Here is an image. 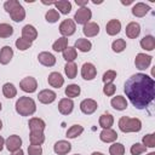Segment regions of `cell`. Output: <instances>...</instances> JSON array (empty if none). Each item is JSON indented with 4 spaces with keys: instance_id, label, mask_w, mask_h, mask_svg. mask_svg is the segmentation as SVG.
Instances as JSON below:
<instances>
[{
    "instance_id": "1",
    "label": "cell",
    "mask_w": 155,
    "mask_h": 155,
    "mask_svg": "<svg viewBox=\"0 0 155 155\" xmlns=\"http://www.w3.org/2000/svg\"><path fill=\"white\" fill-rule=\"evenodd\" d=\"M124 92L128 101L137 109L150 105L155 97V81L147 74L137 73L130 76L124 86Z\"/></svg>"
},
{
    "instance_id": "2",
    "label": "cell",
    "mask_w": 155,
    "mask_h": 155,
    "mask_svg": "<svg viewBox=\"0 0 155 155\" xmlns=\"http://www.w3.org/2000/svg\"><path fill=\"white\" fill-rule=\"evenodd\" d=\"M16 111L21 116H30L36 111V103L28 96H22L16 102Z\"/></svg>"
},
{
    "instance_id": "3",
    "label": "cell",
    "mask_w": 155,
    "mask_h": 155,
    "mask_svg": "<svg viewBox=\"0 0 155 155\" xmlns=\"http://www.w3.org/2000/svg\"><path fill=\"white\" fill-rule=\"evenodd\" d=\"M119 128L124 133H131V132H139L142 130V121L137 117H128V116H121L119 119Z\"/></svg>"
},
{
    "instance_id": "4",
    "label": "cell",
    "mask_w": 155,
    "mask_h": 155,
    "mask_svg": "<svg viewBox=\"0 0 155 155\" xmlns=\"http://www.w3.org/2000/svg\"><path fill=\"white\" fill-rule=\"evenodd\" d=\"M91 18H92V11H91L87 6H85V7H79V8L76 10V12H75L73 19H74L75 23L85 25L86 23L90 22Z\"/></svg>"
},
{
    "instance_id": "5",
    "label": "cell",
    "mask_w": 155,
    "mask_h": 155,
    "mask_svg": "<svg viewBox=\"0 0 155 155\" xmlns=\"http://www.w3.org/2000/svg\"><path fill=\"white\" fill-rule=\"evenodd\" d=\"M19 87L23 92L27 93H34L38 88V81L33 76H25L19 81Z\"/></svg>"
},
{
    "instance_id": "6",
    "label": "cell",
    "mask_w": 155,
    "mask_h": 155,
    "mask_svg": "<svg viewBox=\"0 0 155 155\" xmlns=\"http://www.w3.org/2000/svg\"><path fill=\"white\" fill-rule=\"evenodd\" d=\"M59 33L62 34L63 38H69L71 36L75 30H76V25H75V22L73 19H64L63 22H61L59 24Z\"/></svg>"
},
{
    "instance_id": "7",
    "label": "cell",
    "mask_w": 155,
    "mask_h": 155,
    "mask_svg": "<svg viewBox=\"0 0 155 155\" xmlns=\"http://www.w3.org/2000/svg\"><path fill=\"white\" fill-rule=\"evenodd\" d=\"M153 61V57L150 54H145V53H137L136 58H134V65L137 69L139 70H145L150 67Z\"/></svg>"
},
{
    "instance_id": "8",
    "label": "cell",
    "mask_w": 155,
    "mask_h": 155,
    "mask_svg": "<svg viewBox=\"0 0 155 155\" xmlns=\"http://www.w3.org/2000/svg\"><path fill=\"white\" fill-rule=\"evenodd\" d=\"M81 76L84 80H93L97 76V68L94 67L93 63L86 62L81 67Z\"/></svg>"
},
{
    "instance_id": "9",
    "label": "cell",
    "mask_w": 155,
    "mask_h": 155,
    "mask_svg": "<svg viewBox=\"0 0 155 155\" xmlns=\"http://www.w3.org/2000/svg\"><path fill=\"white\" fill-rule=\"evenodd\" d=\"M98 108V104L94 99L92 98H86L80 103V110L85 114V115H91L93 114Z\"/></svg>"
},
{
    "instance_id": "10",
    "label": "cell",
    "mask_w": 155,
    "mask_h": 155,
    "mask_svg": "<svg viewBox=\"0 0 155 155\" xmlns=\"http://www.w3.org/2000/svg\"><path fill=\"white\" fill-rule=\"evenodd\" d=\"M56 98H57L56 92L52 91V90H48V88H45V90L40 91L39 94H38V99L42 104H51L56 101Z\"/></svg>"
},
{
    "instance_id": "11",
    "label": "cell",
    "mask_w": 155,
    "mask_h": 155,
    "mask_svg": "<svg viewBox=\"0 0 155 155\" xmlns=\"http://www.w3.org/2000/svg\"><path fill=\"white\" fill-rule=\"evenodd\" d=\"M5 145H6V149L11 153L21 149L22 147V138L18 136V134H11L6 140H5Z\"/></svg>"
},
{
    "instance_id": "12",
    "label": "cell",
    "mask_w": 155,
    "mask_h": 155,
    "mask_svg": "<svg viewBox=\"0 0 155 155\" xmlns=\"http://www.w3.org/2000/svg\"><path fill=\"white\" fill-rule=\"evenodd\" d=\"M73 109H74V102H73V99L65 97V98H62L58 102V111L62 115H69V114H71Z\"/></svg>"
},
{
    "instance_id": "13",
    "label": "cell",
    "mask_w": 155,
    "mask_h": 155,
    "mask_svg": "<svg viewBox=\"0 0 155 155\" xmlns=\"http://www.w3.org/2000/svg\"><path fill=\"white\" fill-rule=\"evenodd\" d=\"M47 82L51 87H54V88H59L64 85V78L62 76L61 73L58 71H52L48 74L47 76Z\"/></svg>"
},
{
    "instance_id": "14",
    "label": "cell",
    "mask_w": 155,
    "mask_h": 155,
    "mask_svg": "<svg viewBox=\"0 0 155 155\" xmlns=\"http://www.w3.org/2000/svg\"><path fill=\"white\" fill-rule=\"evenodd\" d=\"M38 61L40 64L45 65V67H53L56 64V57L47 51H42L38 54Z\"/></svg>"
},
{
    "instance_id": "15",
    "label": "cell",
    "mask_w": 155,
    "mask_h": 155,
    "mask_svg": "<svg viewBox=\"0 0 155 155\" xmlns=\"http://www.w3.org/2000/svg\"><path fill=\"white\" fill-rule=\"evenodd\" d=\"M70 150H71V144L68 140H65V139L58 140L53 145V151L57 155H67Z\"/></svg>"
},
{
    "instance_id": "16",
    "label": "cell",
    "mask_w": 155,
    "mask_h": 155,
    "mask_svg": "<svg viewBox=\"0 0 155 155\" xmlns=\"http://www.w3.org/2000/svg\"><path fill=\"white\" fill-rule=\"evenodd\" d=\"M8 15H10V17H11L12 21H15V22H22V21L25 18V10H24V7L18 2V4L8 12Z\"/></svg>"
},
{
    "instance_id": "17",
    "label": "cell",
    "mask_w": 155,
    "mask_h": 155,
    "mask_svg": "<svg viewBox=\"0 0 155 155\" xmlns=\"http://www.w3.org/2000/svg\"><path fill=\"white\" fill-rule=\"evenodd\" d=\"M82 33L86 38H93L99 34V25L96 22H88L84 25Z\"/></svg>"
},
{
    "instance_id": "18",
    "label": "cell",
    "mask_w": 155,
    "mask_h": 155,
    "mask_svg": "<svg viewBox=\"0 0 155 155\" xmlns=\"http://www.w3.org/2000/svg\"><path fill=\"white\" fill-rule=\"evenodd\" d=\"M150 10V6L148 4H144V2H136L133 6H132V15L134 17H144Z\"/></svg>"
},
{
    "instance_id": "19",
    "label": "cell",
    "mask_w": 155,
    "mask_h": 155,
    "mask_svg": "<svg viewBox=\"0 0 155 155\" xmlns=\"http://www.w3.org/2000/svg\"><path fill=\"white\" fill-rule=\"evenodd\" d=\"M99 139L104 143H114L117 139V133L111 128H104L99 133Z\"/></svg>"
},
{
    "instance_id": "20",
    "label": "cell",
    "mask_w": 155,
    "mask_h": 155,
    "mask_svg": "<svg viewBox=\"0 0 155 155\" xmlns=\"http://www.w3.org/2000/svg\"><path fill=\"white\" fill-rule=\"evenodd\" d=\"M120 30H121V22L119 19H115V18L114 19H110L107 23V25H105V31L110 36H114V35L119 34Z\"/></svg>"
},
{
    "instance_id": "21",
    "label": "cell",
    "mask_w": 155,
    "mask_h": 155,
    "mask_svg": "<svg viewBox=\"0 0 155 155\" xmlns=\"http://www.w3.org/2000/svg\"><path fill=\"white\" fill-rule=\"evenodd\" d=\"M22 38L29 40V41H34L36 38H38V30L34 25L31 24H25L23 28H22Z\"/></svg>"
},
{
    "instance_id": "22",
    "label": "cell",
    "mask_w": 155,
    "mask_h": 155,
    "mask_svg": "<svg viewBox=\"0 0 155 155\" xmlns=\"http://www.w3.org/2000/svg\"><path fill=\"white\" fill-rule=\"evenodd\" d=\"M13 57V50L11 46H4L1 50H0V64L2 65H6L11 62Z\"/></svg>"
},
{
    "instance_id": "23",
    "label": "cell",
    "mask_w": 155,
    "mask_h": 155,
    "mask_svg": "<svg viewBox=\"0 0 155 155\" xmlns=\"http://www.w3.org/2000/svg\"><path fill=\"white\" fill-rule=\"evenodd\" d=\"M140 34V25L137 22H130L126 25V36L130 39H136Z\"/></svg>"
},
{
    "instance_id": "24",
    "label": "cell",
    "mask_w": 155,
    "mask_h": 155,
    "mask_svg": "<svg viewBox=\"0 0 155 155\" xmlns=\"http://www.w3.org/2000/svg\"><path fill=\"white\" fill-rule=\"evenodd\" d=\"M110 104H111V107L115 110H119V111L125 110L127 108V105H128L127 101H126V98L124 96H115V97H113L111 101H110Z\"/></svg>"
},
{
    "instance_id": "25",
    "label": "cell",
    "mask_w": 155,
    "mask_h": 155,
    "mask_svg": "<svg viewBox=\"0 0 155 155\" xmlns=\"http://www.w3.org/2000/svg\"><path fill=\"white\" fill-rule=\"evenodd\" d=\"M74 47L78 48L80 52H90L92 48V42L86 38H79L75 41Z\"/></svg>"
},
{
    "instance_id": "26",
    "label": "cell",
    "mask_w": 155,
    "mask_h": 155,
    "mask_svg": "<svg viewBox=\"0 0 155 155\" xmlns=\"http://www.w3.org/2000/svg\"><path fill=\"white\" fill-rule=\"evenodd\" d=\"M28 126H29V130L30 131H40V132H44V130L46 127V124L40 117H31L29 120V122H28Z\"/></svg>"
},
{
    "instance_id": "27",
    "label": "cell",
    "mask_w": 155,
    "mask_h": 155,
    "mask_svg": "<svg viewBox=\"0 0 155 155\" xmlns=\"http://www.w3.org/2000/svg\"><path fill=\"white\" fill-rule=\"evenodd\" d=\"M56 10H58L59 13L62 15H68L71 11V2L69 0H59L53 2Z\"/></svg>"
},
{
    "instance_id": "28",
    "label": "cell",
    "mask_w": 155,
    "mask_h": 155,
    "mask_svg": "<svg viewBox=\"0 0 155 155\" xmlns=\"http://www.w3.org/2000/svg\"><path fill=\"white\" fill-rule=\"evenodd\" d=\"M98 124L103 130L104 128H111V126L114 125V116L109 113H104L99 116Z\"/></svg>"
},
{
    "instance_id": "29",
    "label": "cell",
    "mask_w": 155,
    "mask_h": 155,
    "mask_svg": "<svg viewBox=\"0 0 155 155\" xmlns=\"http://www.w3.org/2000/svg\"><path fill=\"white\" fill-rule=\"evenodd\" d=\"M139 45L145 51H153L155 48V38L153 35H145L143 39H140Z\"/></svg>"
},
{
    "instance_id": "30",
    "label": "cell",
    "mask_w": 155,
    "mask_h": 155,
    "mask_svg": "<svg viewBox=\"0 0 155 155\" xmlns=\"http://www.w3.org/2000/svg\"><path fill=\"white\" fill-rule=\"evenodd\" d=\"M29 140L31 145H41L45 142V134L40 131H30Z\"/></svg>"
},
{
    "instance_id": "31",
    "label": "cell",
    "mask_w": 155,
    "mask_h": 155,
    "mask_svg": "<svg viewBox=\"0 0 155 155\" xmlns=\"http://www.w3.org/2000/svg\"><path fill=\"white\" fill-rule=\"evenodd\" d=\"M82 132H84V127H82L81 125L75 124V125H71V126L67 130L65 136H67V138H69V139H74V138L79 137V136H81Z\"/></svg>"
},
{
    "instance_id": "32",
    "label": "cell",
    "mask_w": 155,
    "mask_h": 155,
    "mask_svg": "<svg viewBox=\"0 0 155 155\" xmlns=\"http://www.w3.org/2000/svg\"><path fill=\"white\" fill-rule=\"evenodd\" d=\"M64 93H65L67 98L73 99V98L78 97V96L81 93V88H80V86H79L78 84H70V85H68V86L65 87Z\"/></svg>"
},
{
    "instance_id": "33",
    "label": "cell",
    "mask_w": 155,
    "mask_h": 155,
    "mask_svg": "<svg viewBox=\"0 0 155 155\" xmlns=\"http://www.w3.org/2000/svg\"><path fill=\"white\" fill-rule=\"evenodd\" d=\"M68 41L69 39L68 38H58L53 44H52V50L56 51V52H63L67 47H68Z\"/></svg>"
},
{
    "instance_id": "34",
    "label": "cell",
    "mask_w": 155,
    "mask_h": 155,
    "mask_svg": "<svg viewBox=\"0 0 155 155\" xmlns=\"http://www.w3.org/2000/svg\"><path fill=\"white\" fill-rule=\"evenodd\" d=\"M2 94H4L6 98L11 99V98H13V97L17 96V88L15 87L13 84L6 82V84H4V86H2Z\"/></svg>"
},
{
    "instance_id": "35",
    "label": "cell",
    "mask_w": 155,
    "mask_h": 155,
    "mask_svg": "<svg viewBox=\"0 0 155 155\" xmlns=\"http://www.w3.org/2000/svg\"><path fill=\"white\" fill-rule=\"evenodd\" d=\"M62 54H63V58L67 62H74L76 59V57H78V51H76V48L74 46H68L62 52Z\"/></svg>"
},
{
    "instance_id": "36",
    "label": "cell",
    "mask_w": 155,
    "mask_h": 155,
    "mask_svg": "<svg viewBox=\"0 0 155 155\" xmlns=\"http://www.w3.org/2000/svg\"><path fill=\"white\" fill-rule=\"evenodd\" d=\"M64 73L68 79H75L78 74V65L74 62H67V64L64 65Z\"/></svg>"
},
{
    "instance_id": "37",
    "label": "cell",
    "mask_w": 155,
    "mask_h": 155,
    "mask_svg": "<svg viewBox=\"0 0 155 155\" xmlns=\"http://www.w3.org/2000/svg\"><path fill=\"white\" fill-rule=\"evenodd\" d=\"M13 34V27L8 23H0V38L6 39Z\"/></svg>"
},
{
    "instance_id": "38",
    "label": "cell",
    "mask_w": 155,
    "mask_h": 155,
    "mask_svg": "<svg viewBox=\"0 0 155 155\" xmlns=\"http://www.w3.org/2000/svg\"><path fill=\"white\" fill-rule=\"evenodd\" d=\"M109 154L110 155H125V147H124V144L114 142L109 147Z\"/></svg>"
},
{
    "instance_id": "39",
    "label": "cell",
    "mask_w": 155,
    "mask_h": 155,
    "mask_svg": "<svg viewBox=\"0 0 155 155\" xmlns=\"http://www.w3.org/2000/svg\"><path fill=\"white\" fill-rule=\"evenodd\" d=\"M126 46H127V44H126V41L124 39H116L111 44V50L115 53H121L122 51H125Z\"/></svg>"
},
{
    "instance_id": "40",
    "label": "cell",
    "mask_w": 155,
    "mask_h": 155,
    "mask_svg": "<svg viewBox=\"0 0 155 155\" xmlns=\"http://www.w3.org/2000/svg\"><path fill=\"white\" fill-rule=\"evenodd\" d=\"M59 17H61V15H59V12H58L56 8H50V10L45 13V19H46L48 23H56V22H58Z\"/></svg>"
},
{
    "instance_id": "41",
    "label": "cell",
    "mask_w": 155,
    "mask_h": 155,
    "mask_svg": "<svg viewBox=\"0 0 155 155\" xmlns=\"http://www.w3.org/2000/svg\"><path fill=\"white\" fill-rule=\"evenodd\" d=\"M31 41H29V40H27V39H24V38H18L17 40H16V42H15V45H16V47L19 50V51H27L28 48H30L31 47Z\"/></svg>"
},
{
    "instance_id": "42",
    "label": "cell",
    "mask_w": 155,
    "mask_h": 155,
    "mask_svg": "<svg viewBox=\"0 0 155 155\" xmlns=\"http://www.w3.org/2000/svg\"><path fill=\"white\" fill-rule=\"evenodd\" d=\"M142 144L145 148H155V134L154 133H148L143 137Z\"/></svg>"
},
{
    "instance_id": "43",
    "label": "cell",
    "mask_w": 155,
    "mask_h": 155,
    "mask_svg": "<svg viewBox=\"0 0 155 155\" xmlns=\"http://www.w3.org/2000/svg\"><path fill=\"white\" fill-rule=\"evenodd\" d=\"M130 151H131L132 155H140V154H143V153L147 151V148L142 143H134V144L131 145Z\"/></svg>"
},
{
    "instance_id": "44",
    "label": "cell",
    "mask_w": 155,
    "mask_h": 155,
    "mask_svg": "<svg viewBox=\"0 0 155 155\" xmlns=\"http://www.w3.org/2000/svg\"><path fill=\"white\" fill-rule=\"evenodd\" d=\"M116 76H117V74H116L115 70H107V71L103 74L102 80H103L104 84H108V82H113V81L116 79Z\"/></svg>"
},
{
    "instance_id": "45",
    "label": "cell",
    "mask_w": 155,
    "mask_h": 155,
    "mask_svg": "<svg viewBox=\"0 0 155 155\" xmlns=\"http://www.w3.org/2000/svg\"><path fill=\"white\" fill-rule=\"evenodd\" d=\"M115 91H116V86L113 84V82H108V84H104V87H103V93L108 97H111L115 94Z\"/></svg>"
},
{
    "instance_id": "46",
    "label": "cell",
    "mask_w": 155,
    "mask_h": 155,
    "mask_svg": "<svg viewBox=\"0 0 155 155\" xmlns=\"http://www.w3.org/2000/svg\"><path fill=\"white\" fill-rule=\"evenodd\" d=\"M28 155H42L41 145H29L28 147Z\"/></svg>"
},
{
    "instance_id": "47",
    "label": "cell",
    "mask_w": 155,
    "mask_h": 155,
    "mask_svg": "<svg viewBox=\"0 0 155 155\" xmlns=\"http://www.w3.org/2000/svg\"><path fill=\"white\" fill-rule=\"evenodd\" d=\"M18 2H19V1H17V0H7V1H5V2H4V8H5V11L8 13Z\"/></svg>"
},
{
    "instance_id": "48",
    "label": "cell",
    "mask_w": 155,
    "mask_h": 155,
    "mask_svg": "<svg viewBox=\"0 0 155 155\" xmlns=\"http://www.w3.org/2000/svg\"><path fill=\"white\" fill-rule=\"evenodd\" d=\"M75 4L80 7H85V6H87L88 0H75Z\"/></svg>"
},
{
    "instance_id": "49",
    "label": "cell",
    "mask_w": 155,
    "mask_h": 155,
    "mask_svg": "<svg viewBox=\"0 0 155 155\" xmlns=\"http://www.w3.org/2000/svg\"><path fill=\"white\" fill-rule=\"evenodd\" d=\"M11 155H24V151H23L22 149H18V150H16V151L11 153Z\"/></svg>"
},
{
    "instance_id": "50",
    "label": "cell",
    "mask_w": 155,
    "mask_h": 155,
    "mask_svg": "<svg viewBox=\"0 0 155 155\" xmlns=\"http://www.w3.org/2000/svg\"><path fill=\"white\" fill-rule=\"evenodd\" d=\"M4 145H5V139L0 136V151L2 150V148H4Z\"/></svg>"
},
{
    "instance_id": "51",
    "label": "cell",
    "mask_w": 155,
    "mask_h": 155,
    "mask_svg": "<svg viewBox=\"0 0 155 155\" xmlns=\"http://www.w3.org/2000/svg\"><path fill=\"white\" fill-rule=\"evenodd\" d=\"M132 2H133L132 0H128V1H121V4H122V5H126V6H127V5H131Z\"/></svg>"
},
{
    "instance_id": "52",
    "label": "cell",
    "mask_w": 155,
    "mask_h": 155,
    "mask_svg": "<svg viewBox=\"0 0 155 155\" xmlns=\"http://www.w3.org/2000/svg\"><path fill=\"white\" fill-rule=\"evenodd\" d=\"M91 155H104L103 153H99V151H93Z\"/></svg>"
},
{
    "instance_id": "53",
    "label": "cell",
    "mask_w": 155,
    "mask_h": 155,
    "mask_svg": "<svg viewBox=\"0 0 155 155\" xmlns=\"http://www.w3.org/2000/svg\"><path fill=\"white\" fill-rule=\"evenodd\" d=\"M147 155H155V153H154V151H151V153H149V154H147Z\"/></svg>"
},
{
    "instance_id": "54",
    "label": "cell",
    "mask_w": 155,
    "mask_h": 155,
    "mask_svg": "<svg viewBox=\"0 0 155 155\" xmlns=\"http://www.w3.org/2000/svg\"><path fill=\"white\" fill-rule=\"evenodd\" d=\"M1 128H2V121L0 120V130H1Z\"/></svg>"
},
{
    "instance_id": "55",
    "label": "cell",
    "mask_w": 155,
    "mask_h": 155,
    "mask_svg": "<svg viewBox=\"0 0 155 155\" xmlns=\"http://www.w3.org/2000/svg\"><path fill=\"white\" fill-rule=\"evenodd\" d=\"M1 108H2V107H1V103H0V111H1Z\"/></svg>"
},
{
    "instance_id": "56",
    "label": "cell",
    "mask_w": 155,
    "mask_h": 155,
    "mask_svg": "<svg viewBox=\"0 0 155 155\" xmlns=\"http://www.w3.org/2000/svg\"><path fill=\"white\" fill-rule=\"evenodd\" d=\"M74 155H80V154H74Z\"/></svg>"
}]
</instances>
